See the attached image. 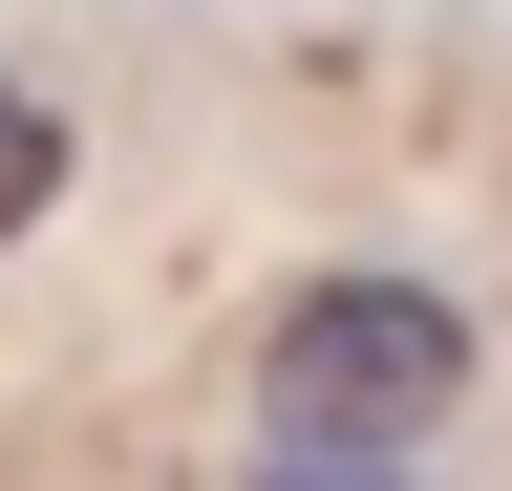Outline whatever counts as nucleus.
<instances>
[{"mask_svg": "<svg viewBox=\"0 0 512 491\" xmlns=\"http://www.w3.org/2000/svg\"><path fill=\"white\" fill-rule=\"evenodd\" d=\"M448 406H470V299H427V278H299L256 342L278 449H427Z\"/></svg>", "mask_w": 512, "mask_h": 491, "instance_id": "obj_1", "label": "nucleus"}, {"mask_svg": "<svg viewBox=\"0 0 512 491\" xmlns=\"http://www.w3.org/2000/svg\"><path fill=\"white\" fill-rule=\"evenodd\" d=\"M43 193H64V107L0 86V235H43Z\"/></svg>", "mask_w": 512, "mask_h": 491, "instance_id": "obj_2", "label": "nucleus"}, {"mask_svg": "<svg viewBox=\"0 0 512 491\" xmlns=\"http://www.w3.org/2000/svg\"><path fill=\"white\" fill-rule=\"evenodd\" d=\"M235 491H406L384 449H278V470H235Z\"/></svg>", "mask_w": 512, "mask_h": 491, "instance_id": "obj_3", "label": "nucleus"}]
</instances>
